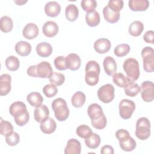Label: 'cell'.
I'll return each mask as SVG.
<instances>
[{
  "label": "cell",
  "mask_w": 154,
  "mask_h": 154,
  "mask_svg": "<svg viewBox=\"0 0 154 154\" xmlns=\"http://www.w3.org/2000/svg\"><path fill=\"white\" fill-rule=\"evenodd\" d=\"M100 71V66L97 62L94 60L89 61L85 66L86 83L90 86L96 85L99 82Z\"/></svg>",
  "instance_id": "cell-1"
},
{
  "label": "cell",
  "mask_w": 154,
  "mask_h": 154,
  "mask_svg": "<svg viewBox=\"0 0 154 154\" xmlns=\"http://www.w3.org/2000/svg\"><path fill=\"white\" fill-rule=\"evenodd\" d=\"M55 118L60 122L66 120L69 116V109L66 100L63 98L55 99L51 104Z\"/></svg>",
  "instance_id": "cell-2"
},
{
  "label": "cell",
  "mask_w": 154,
  "mask_h": 154,
  "mask_svg": "<svg viewBox=\"0 0 154 154\" xmlns=\"http://www.w3.org/2000/svg\"><path fill=\"white\" fill-rule=\"evenodd\" d=\"M123 68L124 71L132 81H137L140 75V67L138 61L132 58L126 59L123 63Z\"/></svg>",
  "instance_id": "cell-3"
},
{
  "label": "cell",
  "mask_w": 154,
  "mask_h": 154,
  "mask_svg": "<svg viewBox=\"0 0 154 154\" xmlns=\"http://www.w3.org/2000/svg\"><path fill=\"white\" fill-rule=\"evenodd\" d=\"M136 137L141 140H147L150 135V123L146 117H140L136 123Z\"/></svg>",
  "instance_id": "cell-4"
},
{
  "label": "cell",
  "mask_w": 154,
  "mask_h": 154,
  "mask_svg": "<svg viewBox=\"0 0 154 154\" xmlns=\"http://www.w3.org/2000/svg\"><path fill=\"white\" fill-rule=\"evenodd\" d=\"M141 57L143 61V69L148 73L154 70V51L149 46L144 47L141 51Z\"/></svg>",
  "instance_id": "cell-5"
},
{
  "label": "cell",
  "mask_w": 154,
  "mask_h": 154,
  "mask_svg": "<svg viewBox=\"0 0 154 154\" xmlns=\"http://www.w3.org/2000/svg\"><path fill=\"white\" fill-rule=\"evenodd\" d=\"M119 114L120 117L125 120L129 119L132 117L135 109V103L129 99H122L119 103Z\"/></svg>",
  "instance_id": "cell-6"
},
{
  "label": "cell",
  "mask_w": 154,
  "mask_h": 154,
  "mask_svg": "<svg viewBox=\"0 0 154 154\" xmlns=\"http://www.w3.org/2000/svg\"><path fill=\"white\" fill-rule=\"evenodd\" d=\"M99 99L105 103L111 102L114 99V87L111 84L102 85L97 90Z\"/></svg>",
  "instance_id": "cell-7"
},
{
  "label": "cell",
  "mask_w": 154,
  "mask_h": 154,
  "mask_svg": "<svg viewBox=\"0 0 154 154\" xmlns=\"http://www.w3.org/2000/svg\"><path fill=\"white\" fill-rule=\"evenodd\" d=\"M141 97L144 102H150L154 98V84L152 81H144L140 86Z\"/></svg>",
  "instance_id": "cell-8"
},
{
  "label": "cell",
  "mask_w": 154,
  "mask_h": 154,
  "mask_svg": "<svg viewBox=\"0 0 154 154\" xmlns=\"http://www.w3.org/2000/svg\"><path fill=\"white\" fill-rule=\"evenodd\" d=\"M52 69L49 63L42 61L36 65L37 78H48L52 73Z\"/></svg>",
  "instance_id": "cell-9"
},
{
  "label": "cell",
  "mask_w": 154,
  "mask_h": 154,
  "mask_svg": "<svg viewBox=\"0 0 154 154\" xmlns=\"http://www.w3.org/2000/svg\"><path fill=\"white\" fill-rule=\"evenodd\" d=\"M26 105L20 101H17L13 102L9 108L10 114L14 118H18L23 115H24L26 112Z\"/></svg>",
  "instance_id": "cell-10"
},
{
  "label": "cell",
  "mask_w": 154,
  "mask_h": 154,
  "mask_svg": "<svg viewBox=\"0 0 154 154\" xmlns=\"http://www.w3.org/2000/svg\"><path fill=\"white\" fill-rule=\"evenodd\" d=\"M111 47L110 41L106 38H99L94 43V49L95 51L100 54H103L108 52Z\"/></svg>",
  "instance_id": "cell-11"
},
{
  "label": "cell",
  "mask_w": 154,
  "mask_h": 154,
  "mask_svg": "<svg viewBox=\"0 0 154 154\" xmlns=\"http://www.w3.org/2000/svg\"><path fill=\"white\" fill-rule=\"evenodd\" d=\"M11 77L8 74H2L0 76V95L5 96L11 91Z\"/></svg>",
  "instance_id": "cell-12"
},
{
  "label": "cell",
  "mask_w": 154,
  "mask_h": 154,
  "mask_svg": "<svg viewBox=\"0 0 154 154\" xmlns=\"http://www.w3.org/2000/svg\"><path fill=\"white\" fill-rule=\"evenodd\" d=\"M66 62L67 69L73 71L78 70L81 64V60L79 56L73 53L70 54L66 57Z\"/></svg>",
  "instance_id": "cell-13"
},
{
  "label": "cell",
  "mask_w": 154,
  "mask_h": 154,
  "mask_svg": "<svg viewBox=\"0 0 154 154\" xmlns=\"http://www.w3.org/2000/svg\"><path fill=\"white\" fill-rule=\"evenodd\" d=\"M38 32V28L35 23H28L23 28L22 34L23 37L26 39L32 40L37 37Z\"/></svg>",
  "instance_id": "cell-14"
},
{
  "label": "cell",
  "mask_w": 154,
  "mask_h": 154,
  "mask_svg": "<svg viewBox=\"0 0 154 154\" xmlns=\"http://www.w3.org/2000/svg\"><path fill=\"white\" fill-rule=\"evenodd\" d=\"M81 151V143L75 138L70 139L64 149L65 154H80Z\"/></svg>",
  "instance_id": "cell-15"
},
{
  "label": "cell",
  "mask_w": 154,
  "mask_h": 154,
  "mask_svg": "<svg viewBox=\"0 0 154 154\" xmlns=\"http://www.w3.org/2000/svg\"><path fill=\"white\" fill-rule=\"evenodd\" d=\"M58 25L53 21H48L43 26L42 31L44 35L48 37H53L58 32Z\"/></svg>",
  "instance_id": "cell-16"
},
{
  "label": "cell",
  "mask_w": 154,
  "mask_h": 154,
  "mask_svg": "<svg viewBox=\"0 0 154 154\" xmlns=\"http://www.w3.org/2000/svg\"><path fill=\"white\" fill-rule=\"evenodd\" d=\"M61 11L60 5L55 1H50L46 4L45 6V12L46 14L51 17H57Z\"/></svg>",
  "instance_id": "cell-17"
},
{
  "label": "cell",
  "mask_w": 154,
  "mask_h": 154,
  "mask_svg": "<svg viewBox=\"0 0 154 154\" xmlns=\"http://www.w3.org/2000/svg\"><path fill=\"white\" fill-rule=\"evenodd\" d=\"M149 1L147 0H130L128 2L129 7L134 11H146L149 7Z\"/></svg>",
  "instance_id": "cell-18"
},
{
  "label": "cell",
  "mask_w": 154,
  "mask_h": 154,
  "mask_svg": "<svg viewBox=\"0 0 154 154\" xmlns=\"http://www.w3.org/2000/svg\"><path fill=\"white\" fill-rule=\"evenodd\" d=\"M103 69L105 73L109 75L112 76L116 73L117 71V63L115 60L110 57H106L103 61Z\"/></svg>",
  "instance_id": "cell-19"
},
{
  "label": "cell",
  "mask_w": 154,
  "mask_h": 154,
  "mask_svg": "<svg viewBox=\"0 0 154 154\" xmlns=\"http://www.w3.org/2000/svg\"><path fill=\"white\" fill-rule=\"evenodd\" d=\"M40 130L43 133L46 134H51L55 132L57 128V124L53 119L48 117L40 123Z\"/></svg>",
  "instance_id": "cell-20"
},
{
  "label": "cell",
  "mask_w": 154,
  "mask_h": 154,
  "mask_svg": "<svg viewBox=\"0 0 154 154\" xmlns=\"http://www.w3.org/2000/svg\"><path fill=\"white\" fill-rule=\"evenodd\" d=\"M49 110L46 105H42L38 107H36L34 109V116L37 122L41 123L49 117Z\"/></svg>",
  "instance_id": "cell-21"
},
{
  "label": "cell",
  "mask_w": 154,
  "mask_h": 154,
  "mask_svg": "<svg viewBox=\"0 0 154 154\" xmlns=\"http://www.w3.org/2000/svg\"><path fill=\"white\" fill-rule=\"evenodd\" d=\"M103 14L105 19L108 22L111 23L117 22L120 16V12L113 10L107 5L105 6L103 9Z\"/></svg>",
  "instance_id": "cell-22"
},
{
  "label": "cell",
  "mask_w": 154,
  "mask_h": 154,
  "mask_svg": "<svg viewBox=\"0 0 154 154\" xmlns=\"http://www.w3.org/2000/svg\"><path fill=\"white\" fill-rule=\"evenodd\" d=\"M113 82L119 87L125 88L130 84L134 82L128 76L124 75L122 73H116L112 76Z\"/></svg>",
  "instance_id": "cell-23"
},
{
  "label": "cell",
  "mask_w": 154,
  "mask_h": 154,
  "mask_svg": "<svg viewBox=\"0 0 154 154\" xmlns=\"http://www.w3.org/2000/svg\"><path fill=\"white\" fill-rule=\"evenodd\" d=\"M119 141L120 148L126 152L132 151L135 149L137 146L136 141L130 136V135L126 136Z\"/></svg>",
  "instance_id": "cell-24"
},
{
  "label": "cell",
  "mask_w": 154,
  "mask_h": 154,
  "mask_svg": "<svg viewBox=\"0 0 154 154\" xmlns=\"http://www.w3.org/2000/svg\"><path fill=\"white\" fill-rule=\"evenodd\" d=\"M87 113L91 120H96L100 118L103 114L102 107L99 104L96 103L90 104L88 106Z\"/></svg>",
  "instance_id": "cell-25"
},
{
  "label": "cell",
  "mask_w": 154,
  "mask_h": 154,
  "mask_svg": "<svg viewBox=\"0 0 154 154\" xmlns=\"http://www.w3.org/2000/svg\"><path fill=\"white\" fill-rule=\"evenodd\" d=\"M31 45L25 41H20L15 45V51L16 53L20 56H27L31 52Z\"/></svg>",
  "instance_id": "cell-26"
},
{
  "label": "cell",
  "mask_w": 154,
  "mask_h": 154,
  "mask_svg": "<svg viewBox=\"0 0 154 154\" xmlns=\"http://www.w3.org/2000/svg\"><path fill=\"white\" fill-rule=\"evenodd\" d=\"M36 52L41 57H48L52 52V47L47 42H41L36 46Z\"/></svg>",
  "instance_id": "cell-27"
},
{
  "label": "cell",
  "mask_w": 154,
  "mask_h": 154,
  "mask_svg": "<svg viewBox=\"0 0 154 154\" xmlns=\"http://www.w3.org/2000/svg\"><path fill=\"white\" fill-rule=\"evenodd\" d=\"M100 21L99 13L94 10L88 12L85 14V22L87 24L91 27L97 26Z\"/></svg>",
  "instance_id": "cell-28"
},
{
  "label": "cell",
  "mask_w": 154,
  "mask_h": 154,
  "mask_svg": "<svg viewBox=\"0 0 154 154\" xmlns=\"http://www.w3.org/2000/svg\"><path fill=\"white\" fill-rule=\"evenodd\" d=\"M26 100L32 106L38 107L42 105L43 98L38 92H32L27 95Z\"/></svg>",
  "instance_id": "cell-29"
},
{
  "label": "cell",
  "mask_w": 154,
  "mask_h": 154,
  "mask_svg": "<svg viewBox=\"0 0 154 154\" xmlns=\"http://www.w3.org/2000/svg\"><path fill=\"white\" fill-rule=\"evenodd\" d=\"M144 29V25L143 23L139 20H135L132 22L128 29L129 33L130 35L134 37H138L143 32Z\"/></svg>",
  "instance_id": "cell-30"
},
{
  "label": "cell",
  "mask_w": 154,
  "mask_h": 154,
  "mask_svg": "<svg viewBox=\"0 0 154 154\" xmlns=\"http://www.w3.org/2000/svg\"><path fill=\"white\" fill-rule=\"evenodd\" d=\"M65 14L69 21L74 22L78 17L79 10L75 4H69L66 8Z\"/></svg>",
  "instance_id": "cell-31"
},
{
  "label": "cell",
  "mask_w": 154,
  "mask_h": 154,
  "mask_svg": "<svg viewBox=\"0 0 154 154\" xmlns=\"http://www.w3.org/2000/svg\"><path fill=\"white\" fill-rule=\"evenodd\" d=\"M86 96L85 94L82 91L76 92L71 99V102L72 105L75 108H81L83 106L85 102Z\"/></svg>",
  "instance_id": "cell-32"
},
{
  "label": "cell",
  "mask_w": 154,
  "mask_h": 154,
  "mask_svg": "<svg viewBox=\"0 0 154 154\" xmlns=\"http://www.w3.org/2000/svg\"><path fill=\"white\" fill-rule=\"evenodd\" d=\"M85 143L90 149H96L100 144V137L98 134L93 133L90 136L85 139Z\"/></svg>",
  "instance_id": "cell-33"
},
{
  "label": "cell",
  "mask_w": 154,
  "mask_h": 154,
  "mask_svg": "<svg viewBox=\"0 0 154 154\" xmlns=\"http://www.w3.org/2000/svg\"><path fill=\"white\" fill-rule=\"evenodd\" d=\"M13 27V22L11 17L7 16H2L0 20V28L4 32H10Z\"/></svg>",
  "instance_id": "cell-34"
},
{
  "label": "cell",
  "mask_w": 154,
  "mask_h": 154,
  "mask_svg": "<svg viewBox=\"0 0 154 154\" xmlns=\"http://www.w3.org/2000/svg\"><path fill=\"white\" fill-rule=\"evenodd\" d=\"M20 65V62L19 59L13 55L9 56L5 60V66L8 70L10 71L17 70Z\"/></svg>",
  "instance_id": "cell-35"
},
{
  "label": "cell",
  "mask_w": 154,
  "mask_h": 154,
  "mask_svg": "<svg viewBox=\"0 0 154 154\" xmlns=\"http://www.w3.org/2000/svg\"><path fill=\"white\" fill-rule=\"evenodd\" d=\"M76 133L79 137L85 139L93 134V131L88 126L81 125L76 128Z\"/></svg>",
  "instance_id": "cell-36"
},
{
  "label": "cell",
  "mask_w": 154,
  "mask_h": 154,
  "mask_svg": "<svg viewBox=\"0 0 154 154\" xmlns=\"http://www.w3.org/2000/svg\"><path fill=\"white\" fill-rule=\"evenodd\" d=\"M49 79L51 84L60 86L64 82L65 76L63 73L54 72L49 76Z\"/></svg>",
  "instance_id": "cell-37"
},
{
  "label": "cell",
  "mask_w": 154,
  "mask_h": 154,
  "mask_svg": "<svg viewBox=\"0 0 154 154\" xmlns=\"http://www.w3.org/2000/svg\"><path fill=\"white\" fill-rule=\"evenodd\" d=\"M140 92V87L138 84L132 82L125 88V94L129 97H135Z\"/></svg>",
  "instance_id": "cell-38"
},
{
  "label": "cell",
  "mask_w": 154,
  "mask_h": 154,
  "mask_svg": "<svg viewBox=\"0 0 154 154\" xmlns=\"http://www.w3.org/2000/svg\"><path fill=\"white\" fill-rule=\"evenodd\" d=\"M131 48L128 44H120L117 45L114 50V53L116 56L122 57L126 55L130 51Z\"/></svg>",
  "instance_id": "cell-39"
},
{
  "label": "cell",
  "mask_w": 154,
  "mask_h": 154,
  "mask_svg": "<svg viewBox=\"0 0 154 154\" xmlns=\"http://www.w3.org/2000/svg\"><path fill=\"white\" fill-rule=\"evenodd\" d=\"M0 126H1L0 132H1V134L3 136H6L7 135L13 132V126L12 124L8 121L2 120V119H1V120Z\"/></svg>",
  "instance_id": "cell-40"
},
{
  "label": "cell",
  "mask_w": 154,
  "mask_h": 154,
  "mask_svg": "<svg viewBox=\"0 0 154 154\" xmlns=\"http://www.w3.org/2000/svg\"><path fill=\"white\" fill-rule=\"evenodd\" d=\"M43 92L47 97H52L57 94L58 89L54 84H46L43 88Z\"/></svg>",
  "instance_id": "cell-41"
},
{
  "label": "cell",
  "mask_w": 154,
  "mask_h": 154,
  "mask_svg": "<svg viewBox=\"0 0 154 154\" xmlns=\"http://www.w3.org/2000/svg\"><path fill=\"white\" fill-rule=\"evenodd\" d=\"M20 141L19 135L16 132H12L11 133L5 136V141L10 146H14L17 145Z\"/></svg>",
  "instance_id": "cell-42"
},
{
  "label": "cell",
  "mask_w": 154,
  "mask_h": 154,
  "mask_svg": "<svg viewBox=\"0 0 154 154\" xmlns=\"http://www.w3.org/2000/svg\"><path fill=\"white\" fill-rule=\"evenodd\" d=\"M91 123L94 128L97 129H103L106 127L107 123L106 116L103 114L100 118L96 120H91Z\"/></svg>",
  "instance_id": "cell-43"
},
{
  "label": "cell",
  "mask_w": 154,
  "mask_h": 154,
  "mask_svg": "<svg viewBox=\"0 0 154 154\" xmlns=\"http://www.w3.org/2000/svg\"><path fill=\"white\" fill-rule=\"evenodd\" d=\"M82 8L87 13L94 10L97 7V2L94 0H83L81 2Z\"/></svg>",
  "instance_id": "cell-44"
},
{
  "label": "cell",
  "mask_w": 154,
  "mask_h": 154,
  "mask_svg": "<svg viewBox=\"0 0 154 154\" xmlns=\"http://www.w3.org/2000/svg\"><path fill=\"white\" fill-rule=\"evenodd\" d=\"M54 63L55 68L59 70H64L67 69L66 62V57L63 56H58L56 57Z\"/></svg>",
  "instance_id": "cell-45"
},
{
  "label": "cell",
  "mask_w": 154,
  "mask_h": 154,
  "mask_svg": "<svg viewBox=\"0 0 154 154\" xmlns=\"http://www.w3.org/2000/svg\"><path fill=\"white\" fill-rule=\"evenodd\" d=\"M107 6L116 11L120 12L123 7V1L122 0H110Z\"/></svg>",
  "instance_id": "cell-46"
},
{
  "label": "cell",
  "mask_w": 154,
  "mask_h": 154,
  "mask_svg": "<svg viewBox=\"0 0 154 154\" xmlns=\"http://www.w3.org/2000/svg\"><path fill=\"white\" fill-rule=\"evenodd\" d=\"M153 37H154V32L152 30H150L145 32V34L143 35V39L146 43L153 44Z\"/></svg>",
  "instance_id": "cell-47"
},
{
  "label": "cell",
  "mask_w": 154,
  "mask_h": 154,
  "mask_svg": "<svg viewBox=\"0 0 154 154\" xmlns=\"http://www.w3.org/2000/svg\"><path fill=\"white\" fill-rule=\"evenodd\" d=\"M100 153L102 154H113L114 153V149L112 146L109 145H105L103 146L100 150Z\"/></svg>",
  "instance_id": "cell-48"
},
{
  "label": "cell",
  "mask_w": 154,
  "mask_h": 154,
  "mask_svg": "<svg viewBox=\"0 0 154 154\" xmlns=\"http://www.w3.org/2000/svg\"><path fill=\"white\" fill-rule=\"evenodd\" d=\"M27 74L28 75L32 76V77H35L37 78V75H36V65H32L31 66L28 67V69H27Z\"/></svg>",
  "instance_id": "cell-49"
},
{
  "label": "cell",
  "mask_w": 154,
  "mask_h": 154,
  "mask_svg": "<svg viewBox=\"0 0 154 154\" xmlns=\"http://www.w3.org/2000/svg\"><path fill=\"white\" fill-rule=\"evenodd\" d=\"M15 3H16L17 5H22L23 4H25V3H26V2H27V1H14Z\"/></svg>",
  "instance_id": "cell-50"
}]
</instances>
